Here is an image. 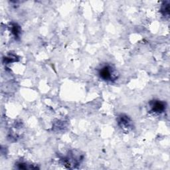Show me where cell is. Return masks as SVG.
Instances as JSON below:
<instances>
[{
  "mask_svg": "<svg viewBox=\"0 0 170 170\" xmlns=\"http://www.w3.org/2000/svg\"><path fill=\"white\" fill-rule=\"evenodd\" d=\"M100 75L103 79H109L111 78V71H110L109 67H105L101 70Z\"/></svg>",
  "mask_w": 170,
  "mask_h": 170,
  "instance_id": "obj_1",
  "label": "cell"
},
{
  "mask_svg": "<svg viewBox=\"0 0 170 170\" xmlns=\"http://www.w3.org/2000/svg\"><path fill=\"white\" fill-rule=\"evenodd\" d=\"M153 110L156 112H161L165 109V106H164L163 103L160 102H156L152 105Z\"/></svg>",
  "mask_w": 170,
  "mask_h": 170,
  "instance_id": "obj_2",
  "label": "cell"
}]
</instances>
